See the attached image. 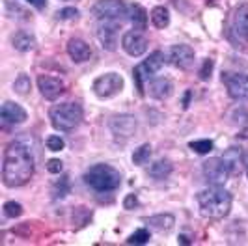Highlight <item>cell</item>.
<instances>
[{
    "label": "cell",
    "instance_id": "obj_38",
    "mask_svg": "<svg viewBox=\"0 0 248 246\" xmlns=\"http://www.w3.org/2000/svg\"><path fill=\"white\" fill-rule=\"evenodd\" d=\"M28 4H32L36 10H43L45 6H47V0H26Z\"/></svg>",
    "mask_w": 248,
    "mask_h": 246
},
{
    "label": "cell",
    "instance_id": "obj_29",
    "mask_svg": "<svg viewBox=\"0 0 248 246\" xmlns=\"http://www.w3.org/2000/svg\"><path fill=\"white\" fill-rule=\"evenodd\" d=\"M149 230H146V228H140V230H137L135 233L129 235V239H127V245H146L149 241Z\"/></svg>",
    "mask_w": 248,
    "mask_h": 246
},
{
    "label": "cell",
    "instance_id": "obj_8",
    "mask_svg": "<svg viewBox=\"0 0 248 246\" xmlns=\"http://www.w3.org/2000/svg\"><path fill=\"white\" fill-rule=\"evenodd\" d=\"M222 82L226 84L228 95L235 101L248 99V75L241 73H222Z\"/></svg>",
    "mask_w": 248,
    "mask_h": 246
},
{
    "label": "cell",
    "instance_id": "obj_19",
    "mask_svg": "<svg viewBox=\"0 0 248 246\" xmlns=\"http://www.w3.org/2000/svg\"><path fill=\"white\" fill-rule=\"evenodd\" d=\"M12 45L13 49L19 50V52H28V50H32L36 47V37H34V34H30L26 30H19L17 34H13Z\"/></svg>",
    "mask_w": 248,
    "mask_h": 246
},
{
    "label": "cell",
    "instance_id": "obj_9",
    "mask_svg": "<svg viewBox=\"0 0 248 246\" xmlns=\"http://www.w3.org/2000/svg\"><path fill=\"white\" fill-rule=\"evenodd\" d=\"M122 49L129 56L138 58V56H142L148 50V39L138 30H129V32H125L124 36H122Z\"/></svg>",
    "mask_w": 248,
    "mask_h": 246
},
{
    "label": "cell",
    "instance_id": "obj_18",
    "mask_svg": "<svg viewBox=\"0 0 248 246\" xmlns=\"http://www.w3.org/2000/svg\"><path fill=\"white\" fill-rule=\"evenodd\" d=\"M148 222V226L151 230H155V231H170L172 228H174L175 224V216L174 215H170V213H161V215H153V216H149L146 218Z\"/></svg>",
    "mask_w": 248,
    "mask_h": 246
},
{
    "label": "cell",
    "instance_id": "obj_25",
    "mask_svg": "<svg viewBox=\"0 0 248 246\" xmlns=\"http://www.w3.org/2000/svg\"><path fill=\"white\" fill-rule=\"evenodd\" d=\"M222 159H224V162L230 166V170H232V172H235L237 166H241V160H243V151H241V148H230L222 155Z\"/></svg>",
    "mask_w": 248,
    "mask_h": 246
},
{
    "label": "cell",
    "instance_id": "obj_5",
    "mask_svg": "<svg viewBox=\"0 0 248 246\" xmlns=\"http://www.w3.org/2000/svg\"><path fill=\"white\" fill-rule=\"evenodd\" d=\"M92 90L99 99H110L124 90V77L120 73H114V71L101 75L93 80Z\"/></svg>",
    "mask_w": 248,
    "mask_h": 246
},
{
    "label": "cell",
    "instance_id": "obj_14",
    "mask_svg": "<svg viewBox=\"0 0 248 246\" xmlns=\"http://www.w3.org/2000/svg\"><path fill=\"white\" fill-rule=\"evenodd\" d=\"M67 54L75 63H82L92 58V47L80 37H71L67 41Z\"/></svg>",
    "mask_w": 248,
    "mask_h": 246
},
{
    "label": "cell",
    "instance_id": "obj_23",
    "mask_svg": "<svg viewBox=\"0 0 248 246\" xmlns=\"http://www.w3.org/2000/svg\"><path fill=\"white\" fill-rule=\"evenodd\" d=\"M149 19H151V23L155 28H166V26L170 25V12L164 8V6H155L151 13H149Z\"/></svg>",
    "mask_w": 248,
    "mask_h": 246
},
{
    "label": "cell",
    "instance_id": "obj_6",
    "mask_svg": "<svg viewBox=\"0 0 248 246\" xmlns=\"http://www.w3.org/2000/svg\"><path fill=\"white\" fill-rule=\"evenodd\" d=\"M202 172H203V177H205V181H207L209 184L222 186V184L228 181V177H230L232 170H230V166L224 162V159L213 157V159L203 162Z\"/></svg>",
    "mask_w": 248,
    "mask_h": 246
},
{
    "label": "cell",
    "instance_id": "obj_35",
    "mask_svg": "<svg viewBox=\"0 0 248 246\" xmlns=\"http://www.w3.org/2000/svg\"><path fill=\"white\" fill-rule=\"evenodd\" d=\"M67 192H69V179H67V177H62L60 183L56 184V192H54V194H56V198H63Z\"/></svg>",
    "mask_w": 248,
    "mask_h": 246
},
{
    "label": "cell",
    "instance_id": "obj_3",
    "mask_svg": "<svg viewBox=\"0 0 248 246\" xmlns=\"http://www.w3.org/2000/svg\"><path fill=\"white\" fill-rule=\"evenodd\" d=\"M84 183L95 192H114L122 184V173L110 164H93L84 173Z\"/></svg>",
    "mask_w": 248,
    "mask_h": 246
},
{
    "label": "cell",
    "instance_id": "obj_36",
    "mask_svg": "<svg viewBox=\"0 0 248 246\" xmlns=\"http://www.w3.org/2000/svg\"><path fill=\"white\" fill-rule=\"evenodd\" d=\"M47 170H49L50 173H62L63 162L60 159H50V160H47Z\"/></svg>",
    "mask_w": 248,
    "mask_h": 246
},
{
    "label": "cell",
    "instance_id": "obj_40",
    "mask_svg": "<svg viewBox=\"0 0 248 246\" xmlns=\"http://www.w3.org/2000/svg\"><path fill=\"white\" fill-rule=\"evenodd\" d=\"M188 99H190V92H186L185 101H183V108H188Z\"/></svg>",
    "mask_w": 248,
    "mask_h": 246
},
{
    "label": "cell",
    "instance_id": "obj_37",
    "mask_svg": "<svg viewBox=\"0 0 248 246\" xmlns=\"http://www.w3.org/2000/svg\"><path fill=\"white\" fill-rule=\"evenodd\" d=\"M138 205V198H137V194H127L125 196V200H124V207L125 209H135Z\"/></svg>",
    "mask_w": 248,
    "mask_h": 246
},
{
    "label": "cell",
    "instance_id": "obj_33",
    "mask_svg": "<svg viewBox=\"0 0 248 246\" xmlns=\"http://www.w3.org/2000/svg\"><path fill=\"white\" fill-rule=\"evenodd\" d=\"M78 17V10L77 8H63L60 12L56 13V19L58 21H73Z\"/></svg>",
    "mask_w": 248,
    "mask_h": 246
},
{
    "label": "cell",
    "instance_id": "obj_31",
    "mask_svg": "<svg viewBox=\"0 0 248 246\" xmlns=\"http://www.w3.org/2000/svg\"><path fill=\"white\" fill-rule=\"evenodd\" d=\"M23 215V205L17 201H6L4 203V216L8 218H17Z\"/></svg>",
    "mask_w": 248,
    "mask_h": 246
},
{
    "label": "cell",
    "instance_id": "obj_22",
    "mask_svg": "<svg viewBox=\"0 0 248 246\" xmlns=\"http://www.w3.org/2000/svg\"><path fill=\"white\" fill-rule=\"evenodd\" d=\"M140 65H142V69L148 75L157 73V71H161V67L164 65V54H162L161 50H153Z\"/></svg>",
    "mask_w": 248,
    "mask_h": 246
},
{
    "label": "cell",
    "instance_id": "obj_7",
    "mask_svg": "<svg viewBox=\"0 0 248 246\" xmlns=\"http://www.w3.org/2000/svg\"><path fill=\"white\" fill-rule=\"evenodd\" d=\"M92 15L99 21H118L127 15V6L124 0H99L92 8Z\"/></svg>",
    "mask_w": 248,
    "mask_h": 246
},
{
    "label": "cell",
    "instance_id": "obj_15",
    "mask_svg": "<svg viewBox=\"0 0 248 246\" xmlns=\"http://www.w3.org/2000/svg\"><path fill=\"white\" fill-rule=\"evenodd\" d=\"M0 118L6 123L19 125V123L26 122L28 114H26V110L21 105H17V103H13V101H6V103L2 105V108H0Z\"/></svg>",
    "mask_w": 248,
    "mask_h": 246
},
{
    "label": "cell",
    "instance_id": "obj_4",
    "mask_svg": "<svg viewBox=\"0 0 248 246\" xmlns=\"http://www.w3.org/2000/svg\"><path fill=\"white\" fill-rule=\"evenodd\" d=\"M82 107L78 103H62V105H54L49 110L50 123L56 131H73L82 122Z\"/></svg>",
    "mask_w": 248,
    "mask_h": 246
},
{
    "label": "cell",
    "instance_id": "obj_39",
    "mask_svg": "<svg viewBox=\"0 0 248 246\" xmlns=\"http://www.w3.org/2000/svg\"><path fill=\"white\" fill-rule=\"evenodd\" d=\"M239 138H243V140H248V127H245L243 131H239Z\"/></svg>",
    "mask_w": 248,
    "mask_h": 246
},
{
    "label": "cell",
    "instance_id": "obj_34",
    "mask_svg": "<svg viewBox=\"0 0 248 246\" xmlns=\"http://www.w3.org/2000/svg\"><path fill=\"white\" fill-rule=\"evenodd\" d=\"M213 67H215V62L211 58H205L203 60V65H202V69H200V78L202 80H209L211 78V73H213Z\"/></svg>",
    "mask_w": 248,
    "mask_h": 246
},
{
    "label": "cell",
    "instance_id": "obj_13",
    "mask_svg": "<svg viewBox=\"0 0 248 246\" xmlns=\"http://www.w3.org/2000/svg\"><path fill=\"white\" fill-rule=\"evenodd\" d=\"M97 39L101 41L103 49L116 50V47H118V25H116V21H103L97 28Z\"/></svg>",
    "mask_w": 248,
    "mask_h": 246
},
{
    "label": "cell",
    "instance_id": "obj_10",
    "mask_svg": "<svg viewBox=\"0 0 248 246\" xmlns=\"http://www.w3.org/2000/svg\"><path fill=\"white\" fill-rule=\"evenodd\" d=\"M112 135L116 138H131V136L137 133V120L135 116L131 114H120V116H112L110 122H108Z\"/></svg>",
    "mask_w": 248,
    "mask_h": 246
},
{
    "label": "cell",
    "instance_id": "obj_26",
    "mask_svg": "<svg viewBox=\"0 0 248 246\" xmlns=\"http://www.w3.org/2000/svg\"><path fill=\"white\" fill-rule=\"evenodd\" d=\"M30 90H32V80H30V77L25 73H21L15 78V82H13V92L25 97V95L30 93Z\"/></svg>",
    "mask_w": 248,
    "mask_h": 246
},
{
    "label": "cell",
    "instance_id": "obj_28",
    "mask_svg": "<svg viewBox=\"0 0 248 246\" xmlns=\"http://www.w3.org/2000/svg\"><path fill=\"white\" fill-rule=\"evenodd\" d=\"M133 80H135V84H137L138 93L144 95V90H146V82L149 80V75L142 69V65H137V67L133 69Z\"/></svg>",
    "mask_w": 248,
    "mask_h": 246
},
{
    "label": "cell",
    "instance_id": "obj_1",
    "mask_svg": "<svg viewBox=\"0 0 248 246\" xmlns=\"http://www.w3.org/2000/svg\"><path fill=\"white\" fill-rule=\"evenodd\" d=\"M34 175V157L23 140H13L4 149L2 181L8 188L23 186Z\"/></svg>",
    "mask_w": 248,
    "mask_h": 246
},
{
    "label": "cell",
    "instance_id": "obj_11",
    "mask_svg": "<svg viewBox=\"0 0 248 246\" xmlns=\"http://www.w3.org/2000/svg\"><path fill=\"white\" fill-rule=\"evenodd\" d=\"M37 88L47 101H56L65 92V84H63L62 78L50 77V75H39L37 77Z\"/></svg>",
    "mask_w": 248,
    "mask_h": 246
},
{
    "label": "cell",
    "instance_id": "obj_21",
    "mask_svg": "<svg viewBox=\"0 0 248 246\" xmlns=\"http://www.w3.org/2000/svg\"><path fill=\"white\" fill-rule=\"evenodd\" d=\"M172 170H174V166H172V162H170V160L159 159L149 166L148 173L153 177V179H166V177L172 173Z\"/></svg>",
    "mask_w": 248,
    "mask_h": 246
},
{
    "label": "cell",
    "instance_id": "obj_27",
    "mask_svg": "<svg viewBox=\"0 0 248 246\" xmlns=\"http://www.w3.org/2000/svg\"><path fill=\"white\" fill-rule=\"evenodd\" d=\"M149 157H151V146L149 144H142L138 149H135L133 153V162L137 166H144L149 162Z\"/></svg>",
    "mask_w": 248,
    "mask_h": 246
},
{
    "label": "cell",
    "instance_id": "obj_12",
    "mask_svg": "<svg viewBox=\"0 0 248 246\" xmlns=\"http://www.w3.org/2000/svg\"><path fill=\"white\" fill-rule=\"evenodd\" d=\"M168 62L177 69H190L194 65V49L190 45H174L168 50Z\"/></svg>",
    "mask_w": 248,
    "mask_h": 246
},
{
    "label": "cell",
    "instance_id": "obj_2",
    "mask_svg": "<svg viewBox=\"0 0 248 246\" xmlns=\"http://www.w3.org/2000/svg\"><path fill=\"white\" fill-rule=\"evenodd\" d=\"M200 207V215L209 220H222L232 211V194L224 190L222 186L211 184L209 188H203L196 196Z\"/></svg>",
    "mask_w": 248,
    "mask_h": 246
},
{
    "label": "cell",
    "instance_id": "obj_16",
    "mask_svg": "<svg viewBox=\"0 0 248 246\" xmlns=\"http://www.w3.org/2000/svg\"><path fill=\"white\" fill-rule=\"evenodd\" d=\"M233 34L248 43V4H241L233 13Z\"/></svg>",
    "mask_w": 248,
    "mask_h": 246
},
{
    "label": "cell",
    "instance_id": "obj_20",
    "mask_svg": "<svg viewBox=\"0 0 248 246\" xmlns=\"http://www.w3.org/2000/svg\"><path fill=\"white\" fill-rule=\"evenodd\" d=\"M129 19H131L135 30H138V32L146 30V26H148V12L140 4H131L129 6Z\"/></svg>",
    "mask_w": 248,
    "mask_h": 246
},
{
    "label": "cell",
    "instance_id": "obj_24",
    "mask_svg": "<svg viewBox=\"0 0 248 246\" xmlns=\"http://www.w3.org/2000/svg\"><path fill=\"white\" fill-rule=\"evenodd\" d=\"M6 15L10 17V19H17V21H28L30 19V15L26 12L25 8H21L19 4H15L12 0H6Z\"/></svg>",
    "mask_w": 248,
    "mask_h": 246
},
{
    "label": "cell",
    "instance_id": "obj_17",
    "mask_svg": "<svg viewBox=\"0 0 248 246\" xmlns=\"http://www.w3.org/2000/svg\"><path fill=\"white\" fill-rule=\"evenodd\" d=\"M148 90L149 95L155 99H168L172 93H174V84L170 78H164V77H159V78H153L151 82H148Z\"/></svg>",
    "mask_w": 248,
    "mask_h": 246
},
{
    "label": "cell",
    "instance_id": "obj_30",
    "mask_svg": "<svg viewBox=\"0 0 248 246\" xmlns=\"http://www.w3.org/2000/svg\"><path fill=\"white\" fill-rule=\"evenodd\" d=\"M188 148L192 149V151H196V153H200V155H207V153H211L215 146H213L211 140H194V142L188 144Z\"/></svg>",
    "mask_w": 248,
    "mask_h": 246
},
{
    "label": "cell",
    "instance_id": "obj_32",
    "mask_svg": "<svg viewBox=\"0 0 248 246\" xmlns=\"http://www.w3.org/2000/svg\"><path fill=\"white\" fill-rule=\"evenodd\" d=\"M45 144H47V149H50V151H62V149L65 148L63 138L58 135H50Z\"/></svg>",
    "mask_w": 248,
    "mask_h": 246
}]
</instances>
